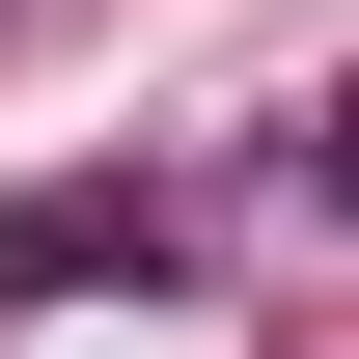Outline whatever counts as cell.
<instances>
[{
  "instance_id": "6da1fadb",
  "label": "cell",
  "mask_w": 359,
  "mask_h": 359,
  "mask_svg": "<svg viewBox=\"0 0 359 359\" xmlns=\"http://www.w3.org/2000/svg\"><path fill=\"white\" fill-rule=\"evenodd\" d=\"M0 276H166L138 194H0Z\"/></svg>"
}]
</instances>
